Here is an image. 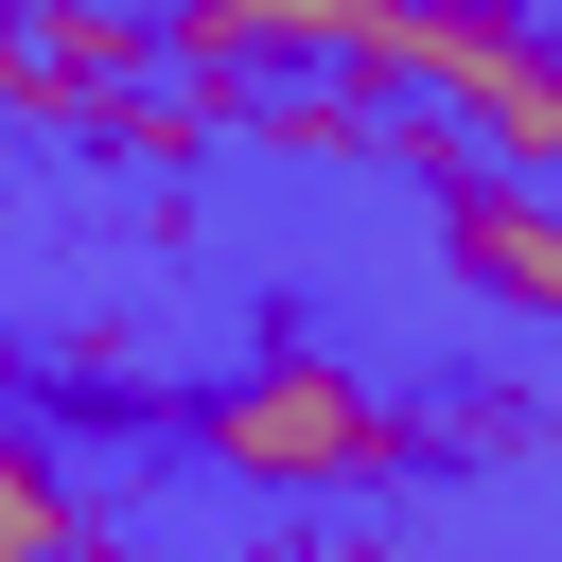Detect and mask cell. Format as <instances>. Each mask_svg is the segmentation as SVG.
<instances>
[{
	"label": "cell",
	"mask_w": 562,
	"mask_h": 562,
	"mask_svg": "<svg viewBox=\"0 0 562 562\" xmlns=\"http://www.w3.org/2000/svg\"><path fill=\"white\" fill-rule=\"evenodd\" d=\"M193 422H211V457L263 474V492H369V474L404 457V404H386L369 369H334V351H263V369H228Z\"/></svg>",
	"instance_id": "6da1fadb"
},
{
	"label": "cell",
	"mask_w": 562,
	"mask_h": 562,
	"mask_svg": "<svg viewBox=\"0 0 562 562\" xmlns=\"http://www.w3.org/2000/svg\"><path fill=\"white\" fill-rule=\"evenodd\" d=\"M404 105L457 123V140H492V176H544V193H562V53H544L509 0H422Z\"/></svg>",
	"instance_id": "7a4b0ae2"
},
{
	"label": "cell",
	"mask_w": 562,
	"mask_h": 562,
	"mask_svg": "<svg viewBox=\"0 0 562 562\" xmlns=\"http://www.w3.org/2000/svg\"><path fill=\"white\" fill-rule=\"evenodd\" d=\"M439 246H457V281H492L509 316H562V193L544 176H439Z\"/></svg>",
	"instance_id": "3957f363"
},
{
	"label": "cell",
	"mask_w": 562,
	"mask_h": 562,
	"mask_svg": "<svg viewBox=\"0 0 562 562\" xmlns=\"http://www.w3.org/2000/svg\"><path fill=\"white\" fill-rule=\"evenodd\" d=\"M246 140H281V158H404V105L351 88V70H263L246 88Z\"/></svg>",
	"instance_id": "277c9868"
},
{
	"label": "cell",
	"mask_w": 562,
	"mask_h": 562,
	"mask_svg": "<svg viewBox=\"0 0 562 562\" xmlns=\"http://www.w3.org/2000/svg\"><path fill=\"white\" fill-rule=\"evenodd\" d=\"M70 544H88V509H70L53 439H35V422H0V562H70Z\"/></svg>",
	"instance_id": "5b68a950"
}]
</instances>
